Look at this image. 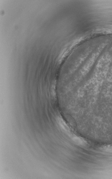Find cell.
<instances>
[{
  "label": "cell",
  "mask_w": 112,
  "mask_h": 179,
  "mask_svg": "<svg viewBox=\"0 0 112 179\" xmlns=\"http://www.w3.org/2000/svg\"><path fill=\"white\" fill-rule=\"evenodd\" d=\"M102 150L104 152L112 153V145H107L103 146L102 148Z\"/></svg>",
  "instance_id": "6da1fadb"
}]
</instances>
